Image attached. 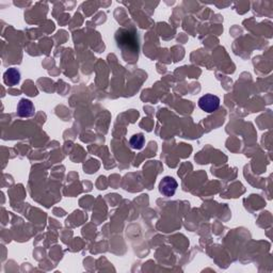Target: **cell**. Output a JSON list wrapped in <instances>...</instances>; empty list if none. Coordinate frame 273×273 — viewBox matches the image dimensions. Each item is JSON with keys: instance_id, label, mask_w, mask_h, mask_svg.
Instances as JSON below:
<instances>
[{"instance_id": "5b68a950", "label": "cell", "mask_w": 273, "mask_h": 273, "mask_svg": "<svg viewBox=\"0 0 273 273\" xmlns=\"http://www.w3.org/2000/svg\"><path fill=\"white\" fill-rule=\"evenodd\" d=\"M145 138L142 134H136L131 136L129 140L130 148L134 150H141L144 146Z\"/></svg>"}, {"instance_id": "277c9868", "label": "cell", "mask_w": 273, "mask_h": 273, "mask_svg": "<svg viewBox=\"0 0 273 273\" xmlns=\"http://www.w3.org/2000/svg\"><path fill=\"white\" fill-rule=\"evenodd\" d=\"M20 81V73L15 67H11L3 74V82L9 87L16 86Z\"/></svg>"}, {"instance_id": "6da1fadb", "label": "cell", "mask_w": 273, "mask_h": 273, "mask_svg": "<svg viewBox=\"0 0 273 273\" xmlns=\"http://www.w3.org/2000/svg\"><path fill=\"white\" fill-rule=\"evenodd\" d=\"M198 107L205 112L212 113L220 107V98L213 94H205L198 99Z\"/></svg>"}, {"instance_id": "7a4b0ae2", "label": "cell", "mask_w": 273, "mask_h": 273, "mask_svg": "<svg viewBox=\"0 0 273 273\" xmlns=\"http://www.w3.org/2000/svg\"><path fill=\"white\" fill-rule=\"evenodd\" d=\"M178 183L171 176H166L162 178V181L159 183V192L167 197H173L177 190Z\"/></svg>"}, {"instance_id": "3957f363", "label": "cell", "mask_w": 273, "mask_h": 273, "mask_svg": "<svg viewBox=\"0 0 273 273\" xmlns=\"http://www.w3.org/2000/svg\"><path fill=\"white\" fill-rule=\"evenodd\" d=\"M35 113V108L33 103L29 101V99L23 98L20 99L17 104L16 108V114L19 118H31L33 117Z\"/></svg>"}]
</instances>
